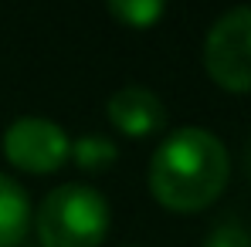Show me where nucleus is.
I'll return each instance as SVG.
<instances>
[{
    "mask_svg": "<svg viewBox=\"0 0 251 247\" xmlns=\"http://www.w3.org/2000/svg\"><path fill=\"white\" fill-rule=\"evenodd\" d=\"M231 159L224 142L201 125L173 129L150 159V190L170 210L190 213L214 203L227 183Z\"/></svg>",
    "mask_w": 251,
    "mask_h": 247,
    "instance_id": "obj_1",
    "label": "nucleus"
},
{
    "mask_svg": "<svg viewBox=\"0 0 251 247\" xmlns=\"http://www.w3.org/2000/svg\"><path fill=\"white\" fill-rule=\"evenodd\" d=\"M44 247H99L109 234V200L85 183L54 186L34 217Z\"/></svg>",
    "mask_w": 251,
    "mask_h": 247,
    "instance_id": "obj_2",
    "label": "nucleus"
},
{
    "mask_svg": "<svg viewBox=\"0 0 251 247\" xmlns=\"http://www.w3.org/2000/svg\"><path fill=\"white\" fill-rule=\"evenodd\" d=\"M204 65L221 88L251 91V7H234L210 24Z\"/></svg>",
    "mask_w": 251,
    "mask_h": 247,
    "instance_id": "obj_3",
    "label": "nucleus"
},
{
    "mask_svg": "<svg viewBox=\"0 0 251 247\" xmlns=\"http://www.w3.org/2000/svg\"><path fill=\"white\" fill-rule=\"evenodd\" d=\"M3 156L17 169H31V173H51L72 156V139L58 122L44 119V115H21L7 125L3 139Z\"/></svg>",
    "mask_w": 251,
    "mask_h": 247,
    "instance_id": "obj_4",
    "label": "nucleus"
},
{
    "mask_svg": "<svg viewBox=\"0 0 251 247\" xmlns=\"http://www.w3.org/2000/svg\"><path fill=\"white\" fill-rule=\"evenodd\" d=\"M109 119L119 132L143 139V135H153L167 125V105L153 88L129 82L109 95Z\"/></svg>",
    "mask_w": 251,
    "mask_h": 247,
    "instance_id": "obj_5",
    "label": "nucleus"
},
{
    "mask_svg": "<svg viewBox=\"0 0 251 247\" xmlns=\"http://www.w3.org/2000/svg\"><path fill=\"white\" fill-rule=\"evenodd\" d=\"M31 227V203L24 186L0 173V247H14Z\"/></svg>",
    "mask_w": 251,
    "mask_h": 247,
    "instance_id": "obj_6",
    "label": "nucleus"
},
{
    "mask_svg": "<svg viewBox=\"0 0 251 247\" xmlns=\"http://www.w3.org/2000/svg\"><path fill=\"white\" fill-rule=\"evenodd\" d=\"M72 156H75V163L82 169H102V166H109L119 156V146L102 132H85V135H78L72 142Z\"/></svg>",
    "mask_w": 251,
    "mask_h": 247,
    "instance_id": "obj_7",
    "label": "nucleus"
},
{
    "mask_svg": "<svg viewBox=\"0 0 251 247\" xmlns=\"http://www.w3.org/2000/svg\"><path fill=\"white\" fill-rule=\"evenodd\" d=\"M109 14L129 27H150L163 14V3L160 0H109Z\"/></svg>",
    "mask_w": 251,
    "mask_h": 247,
    "instance_id": "obj_8",
    "label": "nucleus"
},
{
    "mask_svg": "<svg viewBox=\"0 0 251 247\" xmlns=\"http://www.w3.org/2000/svg\"><path fill=\"white\" fill-rule=\"evenodd\" d=\"M204 247H251V234L238 220H221L204 237Z\"/></svg>",
    "mask_w": 251,
    "mask_h": 247,
    "instance_id": "obj_9",
    "label": "nucleus"
},
{
    "mask_svg": "<svg viewBox=\"0 0 251 247\" xmlns=\"http://www.w3.org/2000/svg\"><path fill=\"white\" fill-rule=\"evenodd\" d=\"M245 163H248V173H251V146H248V153H245Z\"/></svg>",
    "mask_w": 251,
    "mask_h": 247,
    "instance_id": "obj_10",
    "label": "nucleus"
},
{
    "mask_svg": "<svg viewBox=\"0 0 251 247\" xmlns=\"http://www.w3.org/2000/svg\"><path fill=\"white\" fill-rule=\"evenodd\" d=\"M126 247H132V244H126Z\"/></svg>",
    "mask_w": 251,
    "mask_h": 247,
    "instance_id": "obj_11",
    "label": "nucleus"
}]
</instances>
